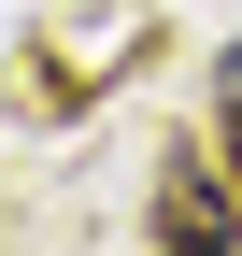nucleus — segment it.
<instances>
[{"mask_svg":"<svg viewBox=\"0 0 242 256\" xmlns=\"http://www.w3.org/2000/svg\"><path fill=\"white\" fill-rule=\"evenodd\" d=\"M228 142H242V100H228Z\"/></svg>","mask_w":242,"mask_h":256,"instance_id":"2","label":"nucleus"},{"mask_svg":"<svg viewBox=\"0 0 242 256\" xmlns=\"http://www.w3.org/2000/svg\"><path fill=\"white\" fill-rule=\"evenodd\" d=\"M242 228V214L214 200V185H171V200H157V242H228Z\"/></svg>","mask_w":242,"mask_h":256,"instance_id":"1","label":"nucleus"}]
</instances>
